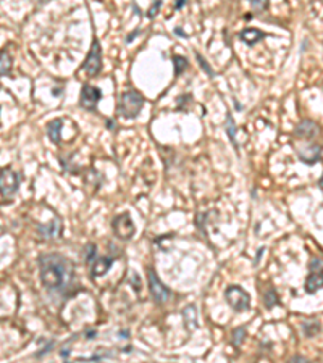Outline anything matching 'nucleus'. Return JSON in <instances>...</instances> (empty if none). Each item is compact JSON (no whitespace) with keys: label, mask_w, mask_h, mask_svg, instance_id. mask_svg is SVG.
I'll list each match as a JSON object with an SVG mask.
<instances>
[{"label":"nucleus","mask_w":323,"mask_h":363,"mask_svg":"<svg viewBox=\"0 0 323 363\" xmlns=\"http://www.w3.org/2000/svg\"><path fill=\"white\" fill-rule=\"evenodd\" d=\"M40 281L49 291L65 292L73 286L74 270L72 261L58 254H44L39 257Z\"/></svg>","instance_id":"obj_1"},{"label":"nucleus","mask_w":323,"mask_h":363,"mask_svg":"<svg viewBox=\"0 0 323 363\" xmlns=\"http://www.w3.org/2000/svg\"><path fill=\"white\" fill-rule=\"evenodd\" d=\"M144 107V97L138 90H126L120 95L118 115L128 120H134Z\"/></svg>","instance_id":"obj_2"},{"label":"nucleus","mask_w":323,"mask_h":363,"mask_svg":"<svg viewBox=\"0 0 323 363\" xmlns=\"http://www.w3.org/2000/svg\"><path fill=\"white\" fill-rule=\"evenodd\" d=\"M225 299L228 302V305L234 311H244L249 309L251 305V297L249 294L239 286H228L225 291Z\"/></svg>","instance_id":"obj_3"},{"label":"nucleus","mask_w":323,"mask_h":363,"mask_svg":"<svg viewBox=\"0 0 323 363\" xmlns=\"http://www.w3.org/2000/svg\"><path fill=\"white\" fill-rule=\"evenodd\" d=\"M83 68L89 76H97L100 69H102V49H100L99 39H94L92 44H90L89 53L84 60Z\"/></svg>","instance_id":"obj_4"},{"label":"nucleus","mask_w":323,"mask_h":363,"mask_svg":"<svg viewBox=\"0 0 323 363\" xmlns=\"http://www.w3.org/2000/svg\"><path fill=\"white\" fill-rule=\"evenodd\" d=\"M310 275L307 276L305 281V291L309 294L323 289V260L320 259H312L309 263Z\"/></svg>","instance_id":"obj_5"},{"label":"nucleus","mask_w":323,"mask_h":363,"mask_svg":"<svg viewBox=\"0 0 323 363\" xmlns=\"http://www.w3.org/2000/svg\"><path fill=\"white\" fill-rule=\"evenodd\" d=\"M112 229H113V233L117 234V238L123 239V241L131 239L136 233V226L133 223V220H131L129 213L115 216L113 221H112Z\"/></svg>","instance_id":"obj_6"},{"label":"nucleus","mask_w":323,"mask_h":363,"mask_svg":"<svg viewBox=\"0 0 323 363\" xmlns=\"http://www.w3.org/2000/svg\"><path fill=\"white\" fill-rule=\"evenodd\" d=\"M147 278H149V291H150V294H152L154 300L157 302V304H165V302L170 299L168 287L159 279L157 273H155L152 268L147 270Z\"/></svg>","instance_id":"obj_7"},{"label":"nucleus","mask_w":323,"mask_h":363,"mask_svg":"<svg viewBox=\"0 0 323 363\" xmlns=\"http://www.w3.org/2000/svg\"><path fill=\"white\" fill-rule=\"evenodd\" d=\"M100 99H102V90L99 87H94V86H90V84H84L83 87H81V95H79L81 108L94 112V110L97 108V104Z\"/></svg>","instance_id":"obj_8"},{"label":"nucleus","mask_w":323,"mask_h":363,"mask_svg":"<svg viewBox=\"0 0 323 363\" xmlns=\"http://www.w3.org/2000/svg\"><path fill=\"white\" fill-rule=\"evenodd\" d=\"M19 188V176L13 170L3 168L0 173V189L3 197H12Z\"/></svg>","instance_id":"obj_9"},{"label":"nucleus","mask_w":323,"mask_h":363,"mask_svg":"<svg viewBox=\"0 0 323 363\" xmlns=\"http://www.w3.org/2000/svg\"><path fill=\"white\" fill-rule=\"evenodd\" d=\"M297 155H299V160L304 161L305 165H314L320 160L322 147L317 144H310L304 147V150H297Z\"/></svg>","instance_id":"obj_10"},{"label":"nucleus","mask_w":323,"mask_h":363,"mask_svg":"<svg viewBox=\"0 0 323 363\" xmlns=\"http://www.w3.org/2000/svg\"><path fill=\"white\" fill-rule=\"evenodd\" d=\"M113 265V259L112 257H97L92 265H90V271H92L94 278H100V276H105L107 271L112 268Z\"/></svg>","instance_id":"obj_11"},{"label":"nucleus","mask_w":323,"mask_h":363,"mask_svg":"<svg viewBox=\"0 0 323 363\" xmlns=\"http://www.w3.org/2000/svg\"><path fill=\"white\" fill-rule=\"evenodd\" d=\"M317 134H319V126L310 120L301 121L296 128V136H299L302 139H314Z\"/></svg>","instance_id":"obj_12"},{"label":"nucleus","mask_w":323,"mask_h":363,"mask_svg":"<svg viewBox=\"0 0 323 363\" xmlns=\"http://www.w3.org/2000/svg\"><path fill=\"white\" fill-rule=\"evenodd\" d=\"M37 231H39V234L42 236L44 239H54V238H57V236H60V231H62V223H60L58 218H55L47 225H39Z\"/></svg>","instance_id":"obj_13"},{"label":"nucleus","mask_w":323,"mask_h":363,"mask_svg":"<svg viewBox=\"0 0 323 363\" xmlns=\"http://www.w3.org/2000/svg\"><path fill=\"white\" fill-rule=\"evenodd\" d=\"M267 36V34L264 31H260V29H255V28H246L242 29V31L239 33V37L244 44L247 45H254L257 44L259 40H262Z\"/></svg>","instance_id":"obj_14"},{"label":"nucleus","mask_w":323,"mask_h":363,"mask_svg":"<svg viewBox=\"0 0 323 363\" xmlns=\"http://www.w3.org/2000/svg\"><path fill=\"white\" fill-rule=\"evenodd\" d=\"M62 126H63V120L58 118V120H52L47 123V136L49 139L52 140L54 144H60V140H62Z\"/></svg>","instance_id":"obj_15"},{"label":"nucleus","mask_w":323,"mask_h":363,"mask_svg":"<svg viewBox=\"0 0 323 363\" xmlns=\"http://www.w3.org/2000/svg\"><path fill=\"white\" fill-rule=\"evenodd\" d=\"M183 316H184V323L188 331H194L197 328V311H196L194 305H188L183 310Z\"/></svg>","instance_id":"obj_16"},{"label":"nucleus","mask_w":323,"mask_h":363,"mask_svg":"<svg viewBox=\"0 0 323 363\" xmlns=\"http://www.w3.org/2000/svg\"><path fill=\"white\" fill-rule=\"evenodd\" d=\"M322 326L320 323L317 320H312V321H304L302 323V332H304L305 337H314L320 332Z\"/></svg>","instance_id":"obj_17"},{"label":"nucleus","mask_w":323,"mask_h":363,"mask_svg":"<svg viewBox=\"0 0 323 363\" xmlns=\"http://www.w3.org/2000/svg\"><path fill=\"white\" fill-rule=\"evenodd\" d=\"M264 304H265L267 309H273L276 304H280L278 294H276V291L273 289V287H269V289L265 291V294H264Z\"/></svg>","instance_id":"obj_18"},{"label":"nucleus","mask_w":323,"mask_h":363,"mask_svg":"<svg viewBox=\"0 0 323 363\" xmlns=\"http://www.w3.org/2000/svg\"><path fill=\"white\" fill-rule=\"evenodd\" d=\"M226 133H228L230 140H231V144L234 145V149H238V142H236V124L233 121V117H231V113L226 115Z\"/></svg>","instance_id":"obj_19"},{"label":"nucleus","mask_w":323,"mask_h":363,"mask_svg":"<svg viewBox=\"0 0 323 363\" xmlns=\"http://www.w3.org/2000/svg\"><path fill=\"white\" fill-rule=\"evenodd\" d=\"M10 69H12V58L7 52H2V62H0V74L5 76H10Z\"/></svg>","instance_id":"obj_20"},{"label":"nucleus","mask_w":323,"mask_h":363,"mask_svg":"<svg viewBox=\"0 0 323 363\" xmlns=\"http://www.w3.org/2000/svg\"><path fill=\"white\" fill-rule=\"evenodd\" d=\"M173 63H175V76H179V74L183 73L184 69L189 67L188 58L179 57V55H176V57H173Z\"/></svg>","instance_id":"obj_21"},{"label":"nucleus","mask_w":323,"mask_h":363,"mask_svg":"<svg viewBox=\"0 0 323 363\" xmlns=\"http://www.w3.org/2000/svg\"><path fill=\"white\" fill-rule=\"evenodd\" d=\"M246 337V328L241 326V328H236L233 331V337H231V342H233L234 347H239L242 344V341H244Z\"/></svg>","instance_id":"obj_22"},{"label":"nucleus","mask_w":323,"mask_h":363,"mask_svg":"<svg viewBox=\"0 0 323 363\" xmlns=\"http://www.w3.org/2000/svg\"><path fill=\"white\" fill-rule=\"evenodd\" d=\"M251 7L257 15H260L262 12H265V10L269 8V2H264V0H254V2H251Z\"/></svg>","instance_id":"obj_23"},{"label":"nucleus","mask_w":323,"mask_h":363,"mask_svg":"<svg viewBox=\"0 0 323 363\" xmlns=\"http://www.w3.org/2000/svg\"><path fill=\"white\" fill-rule=\"evenodd\" d=\"M95 259H97V249H95V245L89 244L86 247V260H88L89 263H92Z\"/></svg>","instance_id":"obj_24"},{"label":"nucleus","mask_w":323,"mask_h":363,"mask_svg":"<svg viewBox=\"0 0 323 363\" xmlns=\"http://www.w3.org/2000/svg\"><path fill=\"white\" fill-rule=\"evenodd\" d=\"M196 58H197V62L200 63V67L204 68V71H205L207 74H209V76H215V73L212 71V69H210V67H209V63L205 62V60H204V57H202L200 53H196Z\"/></svg>","instance_id":"obj_25"},{"label":"nucleus","mask_w":323,"mask_h":363,"mask_svg":"<svg viewBox=\"0 0 323 363\" xmlns=\"http://www.w3.org/2000/svg\"><path fill=\"white\" fill-rule=\"evenodd\" d=\"M160 7H162V2H160V0H157V2H154L152 7H150V8L147 10V15H145V17H147V18H154L155 15L159 13Z\"/></svg>","instance_id":"obj_26"},{"label":"nucleus","mask_w":323,"mask_h":363,"mask_svg":"<svg viewBox=\"0 0 323 363\" xmlns=\"http://www.w3.org/2000/svg\"><path fill=\"white\" fill-rule=\"evenodd\" d=\"M54 346H55V342H54V341H50L49 344L44 347L42 350H40V352H37V354H34V357H37V359H39V357H42V355H45V354H49V352H50V349H52Z\"/></svg>","instance_id":"obj_27"},{"label":"nucleus","mask_w":323,"mask_h":363,"mask_svg":"<svg viewBox=\"0 0 323 363\" xmlns=\"http://www.w3.org/2000/svg\"><path fill=\"white\" fill-rule=\"evenodd\" d=\"M287 363H309V360L304 359V357H301V355H294L287 360Z\"/></svg>","instance_id":"obj_28"},{"label":"nucleus","mask_w":323,"mask_h":363,"mask_svg":"<svg viewBox=\"0 0 323 363\" xmlns=\"http://www.w3.org/2000/svg\"><path fill=\"white\" fill-rule=\"evenodd\" d=\"M186 3H188V2H186V0H179V2L175 5V10H179V8H183Z\"/></svg>","instance_id":"obj_29"},{"label":"nucleus","mask_w":323,"mask_h":363,"mask_svg":"<svg viewBox=\"0 0 323 363\" xmlns=\"http://www.w3.org/2000/svg\"><path fill=\"white\" fill-rule=\"evenodd\" d=\"M138 34H139V31H133V33H131V34H129V36H128V37H126V42H128V44H129V42H131V39H133L134 36H138Z\"/></svg>","instance_id":"obj_30"},{"label":"nucleus","mask_w":323,"mask_h":363,"mask_svg":"<svg viewBox=\"0 0 323 363\" xmlns=\"http://www.w3.org/2000/svg\"><path fill=\"white\" fill-rule=\"evenodd\" d=\"M95 334H97V332H95V331H88V332H86V336H88V339H94V336Z\"/></svg>","instance_id":"obj_31"},{"label":"nucleus","mask_w":323,"mask_h":363,"mask_svg":"<svg viewBox=\"0 0 323 363\" xmlns=\"http://www.w3.org/2000/svg\"><path fill=\"white\" fill-rule=\"evenodd\" d=\"M60 355H62L63 359H67V357L70 355V350H68V349H63V350H62V354H60Z\"/></svg>","instance_id":"obj_32"},{"label":"nucleus","mask_w":323,"mask_h":363,"mask_svg":"<svg viewBox=\"0 0 323 363\" xmlns=\"http://www.w3.org/2000/svg\"><path fill=\"white\" fill-rule=\"evenodd\" d=\"M107 128H115V123H113V121H107Z\"/></svg>","instance_id":"obj_33"},{"label":"nucleus","mask_w":323,"mask_h":363,"mask_svg":"<svg viewBox=\"0 0 323 363\" xmlns=\"http://www.w3.org/2000/svg\"><path fill=\"white\" fill-rule=\"evenodd\" d=\"M176 34H179V36H186V34L183 33V31H181V29L178 28V29H176Z\"/></svg>","instance_id":"obj_34"}]
</instances>
